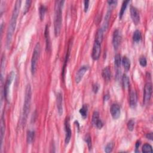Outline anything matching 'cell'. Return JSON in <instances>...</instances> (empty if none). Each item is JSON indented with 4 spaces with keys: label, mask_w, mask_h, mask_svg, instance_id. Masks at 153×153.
Listing matches in <instances>:
<instances>
[{
    "label": "cell",
    "mask_w": 153,
    "mask_h": 153,
    "mask_svg": "<svg viewBox=\"0 0 153 153\" xmlns=\"http://www.w3.org/2000/svg\"><path fill=\"white\" fill-rule=\"evenodd\" d=\"M31 99H32L31 86L30 84H28L26 87V90H25V102L24 105V108H23L22 124L24 126L26 124L29 113V111H30Z\"/></svg>",
    "instance_id": "3"
},
{
    "label": "cell",
    "mask_w": 153,
    "mask_h": 153,
    "mask_svg": "<svg viewBox=\"0 0 153 153\" xmlns=\"http://www.w3.org/2000/svg\"><path fill=\"white\" fill-rule=\"evenodd\" d=\"M140 145H141V141H137L135 144V147L136 149H138V148L139 147V146H140Z\"/></svg>",
    "instance_id": "39"
},
{
    "label": "cell",
    "mask_w": 153,
    "mask_h": 153,
    "mask_svg": "<svg viewBox=\"0 0 153 153\" xmlns=\"http://www.w3.org/2000/svg\"><path fill=\"white\" fill-rule=\"evenodd\" d=\"M34 136H35V132L33 131H29L27 133L26 136V141L27 143H31L33 142V141L34 139Z\"/></svg>",
    "instance_id": "21"
},
{
    "label": "cell",
    "mask_w": 153,
    "mask_h": 153,
    "mask_svg": "<svg viewBox=\"0 0 153 153\" xmlns=\"http://www.w3.org/2000/svg\"><path fill=\"white\" fill-rule=\"evenodd\" d=\"M87 112H88V107L86 105H84L82 106V108L80 109V113L83 118H86L87 115Z\"/></svg>",
    "instance_id": "24"
},
{
    "label": "cell",
    "mask_w": 153,
    "mask_h": 153,
    "mask_svg": "<svg viewBox=\"0 0 153 153\" xmlns=\"http://www.w3.org/2000/svg\"><path fill=\"white\" fill-rule=\"evenodd\" d=\"M56 105L58 113L59 115H61L63 114V96L61 92L57 93Z\"/></svg>",
    "instance_id": "13"
},
{
    "label": "cell",
    "mask_w": 153,
    "mask_h": 153,
    "mask_svg": "<svg viewBox=\"0 0 153 153\" xmlns=\"http://www.w3.org/2000/svg\"><path fill=\"white\" fill-rule=\"evenodd\" d=\"M84 11L85 12H87L88 10L89 6V1H84Z\"/></svg>",
    "instance_id": "36"
},
{
    "label": "cell",
    "mask_w": 153,
    "mask_h": 153,
    "mask_svg": "<svg viewBox=\"0 0 153 153\" xmlns=\"http://www.w3.org/2000/svg\"><path fill=\"white\" fill-rule=\"evenodd\" d=\"M107 3H108L109 5L111 6H115V4L117 3V1H107Z\"/></svg>",
    "instance_id": "37"
},
{
    "label": "cell",
    "mask_w": 153,
    "mask_h": 153,
    "mask_svg": "<svg viewBox=\"0 0 153 153\" xmlns=\"http://www.w3.org/2000/svg\"><path fill=\"white\" fill-rule=\"evenodd\" d=\"M44 36L45 38V43H46V50L49 52L50 51V49H51V43H50L49 26H48L47 25L45 26V28Z\"/></svg>",
    "instance_id": "15"
},
{
    "label": "cell",
    "mask_w": 153,
    "mask_h": 153,
    "mask_svg": "<svg viewBox=\"0 0 153 153\" xmlns=\"http://www.w3.org/2000/svg\"><path fill=\"white\" fill-rule=\"evenodd\" d=\"M135 127V121L133 120H130L128 123H127V128H128L129 131H133Z\"/></svg>",
    "instance_id": "33"
},
{
    "label": "cell",
    "mask_w": 153,
    "mask_h": 153,
    "mask_svg": "<svg viewBox=\"0 0 153 153\" xmlns=\"http://www.w3.org/2000/svg\"><path fill=\"white\" fill-rule=\"evenodd\" d=\"M131 16L133 22L135 25H138L140 21V16L138 10L133 6L131 7Z\"/></svg>",
    "instance_id": "12"
},
{
    "label": "cell",
    "mask_w": 153,
    "mask_h": 153,
    "mask_svg": "<svg viewBox=\"0 0 153 153\" xmlns=\"http://www.w3.org/2000/svg\"><path fill=\"white\" fill-rule=\"evenodd\" d=\"M15 74L13 71H11L10 74L8 75L7 77L5 86H4V97H5L6 99L7 100H8V93H9V88H10V86L11 85V83L14 79Z\"/></svg>",
    "instance_id": "6"
},
{
    "label": "cell",
    "mask_w": 153,
    "mask_h": 153,
    "mask_svg": "<svg viewBox=\"0 0 153 153\" xmlns=\"http://www.w3.org/2000/svg\"><path fill=\"white\" fill-rule=\"evenodd\" d=\"M129 104L132 108H135L137 105V95L135 90H132L129 95Z\"/></svg>",
    "instance_id": "14"
},
{
    "label": "cell",
    "mask_w": 153,
    "mask_h": 153,
    "mask_svg": "<svg viewBox=\"0 0 153 153\" xmlns=\"http://www.w3.org/2000/svg\"><path fill=\"white\" fill-rule=\"evenodd\" d=\"M4 131H5V127H4V122L3 118H2L1 122V144H3V141L4 138Z\"/></svg>",
    "instance_id": "30"
},
{
    "label": "cell",
    "mask_w": 153,
    "mask_h": 153,
    "mask_svg": "<svg viewBox=\"0 0 153 153\" xmlns=\"http://www.w3.org/2000/svg\"><path fill=\"white\" fill-rule=\"evenodd\" d=\"M121 63H122V59L119 54H117L114 57V64H115V67L117 68H119L120 67Z\"/></svg>",
    "instance_id": "25"
},
{
    "label": "cell",
    "mask_w": 153,
    "mask_h": 153,
    "mask_svg": "<svg viewBox=\"0 0 153 153\" xmlns=\"http://www.w3.org/2000/svg\"><path fill=\"white\" fill-rule=\"evenodd\" d=\"M122 63L126 71H129L130 69V68H131V61L127 57L124 56L123 58Z\"/></svg>",
    "instance_id": "17"
},
{
    "label": "cell",
    "mask_w": 153,
    "mask_h": 153,
    "mask_svg": "<svg viewBox=\"0 0 153 153\" xmlns=\"http://www.w3.org/2000/svg\"><path fill=\"white\" fill-rule=\"evenodd\" d=\"M65 142L66 145H68L70 142L71 138V135H72L69 117L66 118L65 121Z\"/></svg>",
    "instance_id": "8"
},
{
    "label": "cell",
    "mask_w": 153,
    "mask_h": 153,
    "mask_svg": "<svg viewBox=\"0 0 153 153\" xmlns=\"http://www.w3.org/2000/svg\"><path fill=\"white\" fill-rule=\"evenodd\" d=\"M114 148V143L113 142H109L106 145L105 148V152L109 153L112 152Z\"/></svg>",
    "instance_id": "31"
},
{
    "label": "cell",
    "mask_w": 153,
    "mask_h": 153,
    "mask_svg": "<svg viewBox=\"0 0 153 153\" xmlns=\"http://www.w3.org/2000/svg\"><path fill=\"white\" fill-rule=\"evenodd\" d=\"M40 54V44L39 43H36L35 48H34L33 56L31 59V72L32 74H34L36 70V66L38 59H39Z\"/></svg>",
    "instance_id": "4"
},
{
    "label": "cell",
    "mask_w": 153,
    "mask_h": 153,
    "mask_svg": "<svg viewBox=\"0 0 153 153\" xmlns=\"http://www.w3.org/2000/svg\"><path fill=\"white\" fill-rule=\"evenodd\" d=\"M84 141H85V142H86L87 144L89 150H90L92 148V138H91L90 135L89 134L86 135L85 137H84Z\"/></svg>",
    "instance_id": "28"
},
{
    "label": "cell",
    "mask_w": 153,
    "mask_h": 153,
    "mask_svg": "<svg viewBox=\"0 0 153 153\" xmlns=\"http://www.w3.org/2000/svg\"><path fill=\"white\" fill-rule=\"evenodd\" d=\"M142 35H141V33L140 31L136 30L134 32L133 35V40L135 42H139L141 40Z\"/></svg>",
    "instance_id": "23"
},
{
    "label": "cell",
    "mask_w": 153,
    "mask_h": 153,
    "mask_svg": "<svg viewBox=\"0 0 153 153\" xmlns=\"http://www.w3.org/2000/svg\"><path fill=\"white\" fill-rule=\"evenodd\" d=\"M46 10H47V8L45 6L41 5L40 7V8H39L40 17V19L41 20L44 19L45 13V12H46Z\"/></svg>",
    "instance_id": "26"
},
{
    "label": "cell",
    "mask_w": 153,
    "mask_h": 153,
    "mask_svg": "<svg viewBox=\"0 0 153 153\" xmlns=\"http://www.w3.org/2000/svg\"><path fill=\"white\" fill-rule=\"evenodd\" d=\"M22 1L18 0L16 2L14 9H13L12 16H11V20L9 24V26L7 30V39H6V46L7 49H9L10 46L11 40H12V37L14 34V32L16 26L17 19L19 13V10L21 6Z\"/></svg>",
    "instance_id": "1"
},
{
    "label": "cell",
    "mask_w": 153,
    "mask_h": 153,
    "mask_svg": "<svg viewBox=\"0 0 153 153\" xmlns=\"http://www.w3.org/2000/svg\"><path fill=\"white\" fill-rule=\"evenodd\" d=\"M102 76L105 81H109L111 79V69L108 67L104 68L102 71Z\"/></svg>",
    "instance_id": "16"
},
{
    "label": "cell",
    "mask_w": 153,
    "mask_h": 153,
    "mask_svg": "<svg viewBox=\"0 0 153 153\" xmlns=\"http://www.w3.org/2000/svg\"><path fill=\"white\" fill-rule=\"evenodd\" d=\"M100 120L99 118V114L98 111H94V113L92 115V124L95 126L97 124V123Z\"/></svg>",
    "instance_id": "22"
},
{
    "label": "cell",
    "mask_w": 153,
    "mask_h": 153,
    "mask_svg": "<svg viewBox=\"0 0 153 153\" xmlns=\"http://www.w3.org/2000/svg\"><path fill=\"white\" fill-rule=\"evenodd\" d=\"M146 137H147V139L152 141V139H153V133H148V134H147V135H146Z\"/></svg>",
    "instance_id": "38"
},
{
    "label": "cell",
    "mask_w": 153,
    "mask_h": 153,
    "mask_svg": "<svg viewBox=\"0 0 153 153\" xmlns=\"http://www.w3.org/2000/svg\"><path fill=\"white\" fill-rule=\"evenodd\" d=\"M99 89V85L98 83H95L93 86V91L95 93H96Z\"/></svg>",
    "instance_id": "35"
},
{
    "label": "cell",
    "mask_w": 153,
    "mask_h": 153,
    "mask_svg": "<svg viewBox=\"0 0 153 153\" xmlns=\"http://www.w3.org/2000/svg\"><path fill=\"white\" fill-rule=\"evenodd\" d=\"M31 3H32V1H30V0H27V1H26V2H25V6L24 11V15L26 14V13L28 11L29 8H30Z\"/></svg>",
    "instance_id": "32"
},
{
    "label": "cell",
    "mask_w": 153,
    "mask_h": 153,
    "mask_svg": "<svg viewBox=\"0 0 153 153\" xmlns=\"http://www.w3.org/2000/svg\"><path fill=\"white\" fill-rule=\"evenodd\" d=\"M103 36H104V30L102 28H100L99 30L97 31L96 35L95 41L102 43V40H103Z\"/></svg>",
    "instance_id": "18"
},
{
    "label": "cell",
    "mask_w": 153,
    "mask_h": 153,
    "mask_svg": "<svg viewBox=\"0 0 153 153\" xmlns=\"http://www.w3.org/2000/svg\"><path fill=\"white\" fill-rule=\"evenodd\" d=\"M142 152H152V148L151 145L145 143L142 147Z\"/></svg>",
    "instance_id": "29"
},
{
    "label": "cell",
    "mask_w": 153,
    "mask_h": 153,
    "mask_svg": "<svg viewBox=\"0 0 153 153\" xmlns=\"http://www.w3.org/2000/svg\"><path fill=\"white\" fill-rule=\"evenodd\" d=\"M109 98V96L108 95H105V96H104V100L105 101H106V100H108V99Z\"/></svg>",
    "instance_id": "40"
},
{
    "label": "cell",
    "mask_w": 153,
    "mask_h": 153,
    "mask_svg": "<svg viewBox=\"0 0 153 153\" xmlns=\"http://www.w3.org/2000/svg\"><path fill=\"white\" fill-rule=\"evenodd\" d=\"M100 53H101V43L97 41H95L92 53V57L93 60H98L100 57Z\"/></svg>",
    "instance_id": "7"
},
{
    "label": "cell",
    "mask_w": 153,
    "mask_h": 153,
    "mask_svg": "<svg viewBox=\"0 0 153 153\" xmlns=\"http://www.w3.org/2000/svg\"><path fill=\"white\" fill-rule=\"evenodd\" d=\"M89 69V67L87 65H83L78 69L77 71L76 75H75V80L77 83H79L80 82L83 78L84 75L85 74V73L87 72V71Z\"/></svg>",
    "instance_id": "10"
},
{
    "label": "cell",
    "mask_w": 153,
    "mask_h": 153,
    "mask_svg": "<svg viewBox=\"0 0 153 153\" xmlns=\"http://www.w3.org/2000/svg\"><path fill=\"white\" fill-rule=\"evenodd\" d=\"M139 63H140V65L143 67H145L147 66V59H146L144 56L141 57L140 59H139Z\"/></svg>",
    "instance_id": "34"
},
{
    "label": "cell",
    "mask_w": 153,
    "mask_h": 153,
    "mask_svg": "<svg viewBox=\"0 0 153 153\" xmlns=\"http://www.w3.org/2000/svg\"><path fill=\"white\" fill-rule=\"evenodd\" d=\"M130 3V1H123V3L122 4V7H121V10L119 13V17L120 19H122L123 15L126 11V9L127 8V6L128 5V4Z\"/></svg>",
    "instance_id": "19"
},
{
    "label": "cell",
    "mask_w": 153,
    "mask_h": 153,
    "mask_svg": "<svg viewBox=\"0 0 153 153\" xmlns=\"http://www.w3.org/2000/svg\"><path fill=\"white\" fill-rule=\"evenodd\" d=\"M110 111L112 117H113L114 119L115 120L118 119V118L120 117L121 110H120V106L118 104H114L112 105L111 106Z\"/></svg>",
    "instance_id": "11"
},
{
    "label": "cell",
    "mask_w": 153,
    "mask_h": 153,
    "mask_svg": "<svg viewBox=\"0 0 153 153\" xmlns=\"http://www.w3.org/2000/svg\"><path fill=\"white\" fill-rule=\"evenodd\" d=\"M64 1H56L55 3V15H54V34L58 36L59 35L62 26V10L63 6Z\"/></svg>",
    "instance_id": "2"
},
{
    "label": "cell",
    "mask_w": 153,
    "mask_h": 153,
    "mask_svg": "<svg viewBox=\"0 0 153 153\" xmlns=\"http://www.w3.org/2000/svg\"><path fill=\"white\" fill-rule=\"evenodd\" d=\"M110 15H111V13L109 12V11H108V12L107 13L105 17L104 24L103 25V28H102V29H103L104 31L105 30H106L107 28H108V24H109V19H110Z\"/></svg>",
    "instance_id": "27"
},
{
    "label": "cell",
    "mask_w": 153,
    "mask_h": 153,
    "mask_svg": "<svg viewBox=\"0 0 153 153\" xmlns=\"http://www.w3.org/2000/svg\"><path fill=\"white\" fill-rule=\"evenodd\" d=\"M152 93V86L151 83L148 82L145 84L143 91V103L147 104L150 100Z\"/></svg>",
    "instance_id": "5"
},
{
    "label": "cell",
    "mask_w": 153,
    "mask_h": 153,
    "mask_svg": "<svg viewBox=\"0 0 153 153\" xmlns=\"http://www.w3.org/2000/svg\"><path fill=\"white\" fill-rule=\"evenodd\" d=\"M122 41V34L118 29L114 31L113 36V44L114 49L117 50Z\"/></svg>",
    "instance_id": "9"
},
{
    "label": "cell",
    "mask_w": 153,
    "mask_h": 153,
    "mask_svg": "<svg viewBox=\"0 0 153 153\" xmlns=\"http://www.w3.org/2000/svg\"><path fill=\"white\" fill-rule=\"evenodd\" d=\"M122 84L123 86L124 89L129 87L130 85V80L128 76L126 74H124L122 77Z\"/></svg>",
    "instance_id": "20"
}]
</instances>
